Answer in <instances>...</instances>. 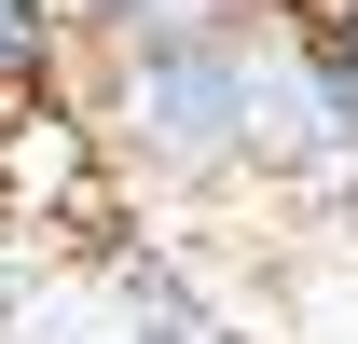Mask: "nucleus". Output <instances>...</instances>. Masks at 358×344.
<instances>
[{"label":"nucleus","mask_w":358,"mask_h":344,"mask_svg":"<svg viewBox=\"0 0 358 344\" xmlns=\"http://www.w3.org/2000/svg\"><path fill=\"white\" fill-rule=\"evenodd\" d=\"M262 14H275V0H262Z\"/></svg>","instance_id":"nucleus-4"},{"label":"nucleus","mask_w":358,"mask_h":344,"mask_svg":"<svg viewBox=\"0 0 358 344\" xmlns=\"http://www.w3.org/2000/svg\"><path fill=\"white\" fill-rule=\"evenodd\" d=\"M275 14H289V55H303L317 152H358V0H275Z\"/></svg>","instance_id":"nucleus-2"},{"label":"nucleus","mask_w":358,"mask_h":344,"mask_svg":"<svg viewBox=\"0 0 358 344\" xmlns=\"http://www.w3.org/2000/svg\"><path fill=\"white\" fill-rule=\"evenodd\" d=\"M69 55V0H0V96H42Z\"/></svg>","instance_id":"nucleus-3"},{"label":"nucleus","mask_w":358,"mask_h":344,"mask_svg":"<svg viewBox=\"0 0 358 344\" xmlns=\"http://www.w3.org/2000/svg\"><path fill=\"white\" fill-rule=\"evenodd\" d=\"M110 138H124L138 166H166V179H221V166H262V152H317L289 14L193 28V42H110Z\"/></svg>","instance_id":"nucleus-1"}]
</instances>
